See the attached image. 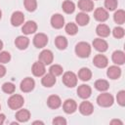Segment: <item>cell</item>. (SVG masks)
<instances>
[{"label": "cell", "instance_id": "cell-39", "mask_svg": "<svg viewBox=\"0 0 125 125\" xmlns=\"http://www.w3.org/2000/svg\"><path fill=\"white\" fill-rule=\"evenodd\" d=\"M11 60V55L9 52H6V51H3L0 53V62L2 63H7L8 62H10Z\"/></svg>", "mask_w": 125, "mask_h": 125}, {"label": "cell", "instance_id": "cell-18", "mask_svg": "<svg viewBox=\"0 0 125 125\" xmlns=\"http://www.w3.org/2000/svg\"><path fill=\"white\" fill-rule=\"evenodd\" d=\"M93 46H94V48L97 50V51H99V52H105L106 50H107V48H108V45H107V42L105 41V40H104V39H102V38H96V39H94V41H93Z\"/></svg>", "mask_w": 125, "mask_h": 125}, {"label": "cell", "instance_id": "cell-7", "mask_svg": "<svg viewBox=\"0 0 125 125\" xmlns=\"http://www.w3.org/2000/svg\"><path fill=\"white\" fill-rule=\"evenodd\" d=\"M53 60H54V56H53L52 51L50 50H43L39 54V62H41L45 65L51 64L53 62Z\"/></svg>", "mask_w": 125, "mask_h": 125}, {"label": "cell", "instance_id": "cell-32", "mask_svg": "<svg viewBox=\"0 0 125 125\" xmlns=\"http://www.w3.org/2000/svg\"><path fill=\"white\" fill-rule=\"evenodd\" d=\"M23 4L25 9L28 12H34L37 8V1L36 0H23Z\"/></svg>", "mask_w": 125, "mask_h": 125}, {"label": "cell", "instance_id": "cell-38", "mask_svg": "<svg viewBox=\"0 0 125 125\" xmlns=\"http://www.w3.org/2000/svg\"><path fill=\"white\" fill-rule=\"evenodd\" d=\"M116 100H117V103L119 104V105H121V106L125 105V91L124 90H121L117 93Z\"/></svg>", "mask_w": 125, "mask_h": 125}, {"label": "cell", "instance_id": "cell-15", "mask_svg": "<svg viewBox=\"0 0 125 125\" xmlns=\"http://www.w3.org/2000/svg\"><path fill=\"white\" fill-rule=\"evenodd\" d=\"M24 21V15L20 12V11H17V12H14L12 14V17H11V23L12 25L14 26H20Z\"/></svg>", "mask_w": 125, "mask_h": 125}, {"label": "cell", "instance_id": "cell-33", "mask_svg": "<svg viewBox=\"0 0 125 125\" xmlns=\"http://www.w3.org/2000/svg\"><path fill=\"white\" fill-rule=\"evenodd\" d=\"M64 29H65V32L68 35H75L77 33V31H78V27L74 22H68L65 25Z\"/></svg>", "mask_w": 125, "mask_h": 125}, {"label": "cell", "instance_id": "cell-6", "mask_svg": "<svg viewBox=\"0 0 125 125\" xmlns=\"http://www.w3.org/2000/svg\"><path fill=\"white\" fill-rule=\"evenodd\" d=\"M48 43V36L44 33H37L33 37V44L36 48H43Z\"/></svg>", "mask_w": 125, "mask_h": 125}, {"label": "cell", "instance_id": "cell-29", "mask_svg": "<svg viewBox=\"0 0 125 125\" xmlns=\"http://www.w3.org/2000/svg\"><path fill=\"white\" fill-rule=\"evenodd\" d=\"M113 20L118 24H123L125 22V12L124 10H117L113 15Z\"/></svg>", "mask_w": 125, "mask_h": 125}, {"label": "cell", "instance_id": "cell-44", "mask_svg": "<svg viewBox=\"0 0 125 125\" xmlns=\"http://www.w3.org/2000/svg\"><path fill=\"white\" fill-rule=\"evenodd\" d=\"M33 124H44V123H43L42 121H34Z\"/></svg>", "mask_w": 125, "mask_h": 125}, {"label": "cell", "instance_id": "cell-17", "mask_svg": "<svg viewBox=\"0 0 125 125\" xmlns=\"http://www.w3.org/2000/svg\"><path fill=\"white\" fill-rule=\"evenodd\" d=\"M47 104L50 108L56 109V108H59L62 105V100L57 95H51L47 100Z\"/></svg>", "mask_w": 125, "mask_h": 125}, {"label": "cell", "instance_id": "cell-25", "mask_svg": "<svg viewBox=\"0 0 125 125\" xmlns=\"http://www.w3.org/2000/svg\"><path fill=\"white\" fill-rule=\"evenodd\" d=\"M75 21H76V22L78 23V25L84 26V25H87V24L89 23L90 18H89V16H88L86 13H78V14L76 15Z\"/></svg>", "mask_w": 125, "mask_h": 125}, {"label": "cell", "instance_id": "cell-27", "mask_svg": "<svg viewBox=\"0 0 125 125\" xmlns=\"http://www.w3.org/2000/svg\"><path fill=\"white\" fill-rule=\"evenodd\" d=\"M78 77L82 81H88L92 78V71L88 67H82L78 71Z\"/></svg>", "mask_w": 125, "mask_h": 125}, {"label": "cell", "instance_id": "cell-45", "mask_svg": "<svg viewBox=\"0 0 125 125\" xmlns=\"http://www.w3.org/2000/svg\"><path fill=\"white\" fill-rule=\"evenodd\" d=\"M2 48H3V42L0 40V51L2 50Z\"/></svg>", "mask_w": 125, "mask_h": 125}, {"label": "cell", "instance_id": "cell-14", "mask_svg": "<svg viewBox=\"0 0 125 125\" xmlns=\"http://www.w3.org/2000/svg\"><path fill=\"white\" fill-rule=\"evenodd\" d=\"M94 18L98 21H105L108 19V13L104 8H97L94 12Z\"/></svg>", "mask_w": 125, "mask_h": 125}, {"label": "cell", "instance_id": "cell-31", "mask_svg": "<svg viewBox=\"0 0 125 125\" xmlns=\"http://www.w3.org/2000/svg\"><path fill=\"white\" fill-rule=\"evenodd\" d=\"M62 7L63 12L66 13V14H72V13L74 12V10H75V5H74V3H73L72 1H70V0H65V1H63Z\"/></svg>", "mask_w": 125, "mask_h": 125}, {"label": "cell", "instance_id": "cell-37", "mask_svg": "<svg viewBox=\"0 0 125 125\" xmlns=\"http://www.w3.org/2000/svg\"><path fill=\"white\" fill-rule=\"evenodd\" d=\"M117 0H104V7L109 11H114L117 8Z\"/></svg>", "mask_w": 125, "mask_h": 125}, {"label": "cell", "instance_id": "cell-41", "mask_svg": "<svg viewBox=\"0 0 125 125\" xmlns=\"http://www.w3.org/2000/svg\"><path fill=\"white\" fill-rule=\"evenodd\" d=\"M5 74H6V67L0 64V77H3Z\"/></svg>", "mask_w": 125, "mask_h": 125}, {"label": "cell", "instance_id": "cell-23", "mask_svg": "<svg viewBox=\"0 0 125 125\" xmlns=\"http://www.w3.org/2000/svg\"><path fill=\"white\" fill-rule=\"evenodd\" d=\"M30 118V112L27 109H20L16 113V119L19 122H26Z\"/></svg>", "mask_w": 125, "mask_h": 125}, {"label": "cell", "instance_id": "cell-8", "mask_svg": "<svg viewBox=\"0 0 125 125\" xmlns=\"http://www.w3.org/2000/svg\"><path fill=\"white\" fill-rule=\"evenodd\" d=\"M62 108H63V111L67 114H71L73 112H75V110L77 109V104L74 100L72 99H67L63 104H62Z\"/></svg>", "mask_w": 125, "mask_h": 125}, {"label": "cell", "instance_id": "cell-11", "mask_svg": "<svg viewBox=\"0 0 125 125\" xmlns=\"http://www.w3.org/2000/svg\"><path fill=\"white\" fill-rule=\"evenodd\" d=\"M51 24L54 28L60 29L64 25V18L61 14H55L51 18Z\"/></svg>", "mask_w": 125, "mask_h": 125}, {"label": "cell", "instance_id": "cell-35", "mask_svg": "<svg viewBox=\"0 0 125 125\" xmlns=\"http://www.w3.org/2000/svg\"><path fill=\"white\" fill-rule=\"evenodd\" d=\"M16 90V87L13 83L11 82H6L2 85V91L6 94H13Z\"/></svg>", "mask_w": 125, "mask_h": 125}, {"label": "cell", "instance_id": "cell-20", "mask_svg": "<svg viewBox=\"0 0 125 125\" xmlns=\"http://www.w3.org/2000/svg\"><path fill=\"white\" fill-rule=\"evenodd\" d=\"M29 44V39L26 36H18L15 40V45L20 50H24Z\"/></svg>", "mask_w": 125, "mask_h": 125}, {"label": "cell", "instance_id": "cell-1", "mask_svg": "<svg viewBox=\"0 0 125 125\" xmlns=\"http://www.w3.org/2000/svg\"><path fill=\"white\" fill-rule=\"evenodd\" d=\"M75 54L79 58H88L91 54V46L87 42H79L75 46Z\"/></svg>", "mask_w": 125, "mask_h": 125}, {"label": "cell", "instance_id": "cell-42", "mask_svg": "<svg viewBox=\"0 0 125 125\" xmlns=\"http://www.w3.org/2000/svg\"><path fill=\"white\" fill-rule=\"evenodd\" d=\"M4 121H5V114L1 113L0 114V125H2L4 123Z\"/></svg>", "mask_w": 125, "mask_h": 125}, {"label": "cell", "instance_id": "cell-16", "mask_svg": "<svg viewBox=\"0 0 125 125\" xmlns=\"http://www.w3.org/2000/svg\"><path fill=\"white\" fill-rule=\"evenodd\" d=\"M77 94L81 99H88L92 94V89L89 85L82 84L77 89Z\"/></svg>", "mask_w": 125, "mask_h": 125}, {"label": "cell", "instance_id": "cell-34", "mask_svg": "<svg viewBox=\"0 0 125 125\" xmlns=\"http://www.w3.org/2000/svg\"><path fill=\"white\" fill-rule=\"evenodd\" d=\"M49 71H50V73L53 74L54 76H59V75H61V74L62 73L63 69H62V67L60 64H53V65H51V67L49 68Z\"/></svg>", "mask_w": 125, "mask_h": 125}, {"label": "cell", "instance_id": "cell-43", "mask_svg": "<svg viewBox=\"0 0 125 125\" xmlns=\"http://www.w3.org/2000/svg\"><path fill=\"white\" fill-rule=\"evenodd\" d=\"M115 123H118V124H120V125L123 124L120 120H117V119H114V120H111V121H110V124H115Z\"/></svg>", "mask_w": 125, "mask_h": 125}, {"label": "cell", "instance_id": "cell-5", "mask_svg": "<svg viewBox=\"0 0 125 125\" xmlns=\"http://www.w3.org/2000/svg\"><path fill=\"white\" fill-rule=\"evenodd\" d=\"M21 90L23 93H28L31 92L34 89L35 86V82L31 77H25L21 82Z\"/></svg>", "mask_w": 125, "mask_h": 125}, {"label": "cell", "instance_id": "cell-9", "mask_svg": "<svg viewBox=\"0 0 125 125\" xmlns=\"http://www.w3.org/2000/svg\"><path fill=\"white\" fill-rule=\"evenodd\" d=\"M93 63H94V65H96L99 68H104L108 63V60L104 55L99 54V55H96L94 57Z\"/></svg>", "mask_w": 125, "mask_h": 125}, {"label": "cell", "instance_id": "cell-40", "mask_svg": "<svg viewBox=\"0 0 125 125\" xmlns=\"http://www.w3.org/2000/svg\"><path fill=\"white\" fill-rule=\"evenodd\" d=\"M52 123L54 125H65L66 124V120L62 116H57L56 118L53 119Z\"/></svg>", "mask_w": 125, "mask_h": 125}, {"label": "cell", "instance_id": "cell-10", "mask_svg": "<svg viewBox=\"0 0 125 125\" xmlns=\"http://www.w3.org/2000/svg\"><path fill=\"white\" fill-rule=\"evenodd\" d=\"M32 73L34 76L36 77H40V76H43L45 74V71H46V68H45V64L42 63L41 62H35L32 65Z\"/></svg>", "mask_w": 125, "mask_h": 125}, {"label": "cell", "instance_id": "cell-30", "mask_svg": "<svg viewBox=\"0 0 125 125\" xmlns=\"http://www.w3.org/2000/svg\"><path fill=\"white\" fill-rule=\"evenodd\" d=\"M95 88L98 90V91H101V92H104V91H106L108 88H109V84L106 80L104 79H99L95 82Z\"/></svg>", "mask_w": 125, "mask_h": 125}, {"label": "cell", "instance_id": "cell-24", "mask_svg": "<svg viewBox=\"0 0 125 125\" xmlns=\"http://www.w3.org/2000/svg\"><path fill=\"white\" fill-rule=\"evenodd\" d=\"M41 83L43 86L45 87H52L53 85H55L56 83V76H54L53 74L51 73H48V74H45L41 80Z\"/></svg>", "mask_w": 125, "mask_h": 125}, {"label": "cell", "instance_id": "cell-12", "mask_svg": "<svg viewBox=\"0 0 125 125\" xmlns=\"http://www.w3.org/2000/svg\"><path fill=\"white\" fill-rule=\"evenodd\" d=\"M79 111L83 115H86V116L87 115H91L93 113V111H94V106L90 102L84 101L79 105Z\"/></svg>", "mask_w": 125, "mask_h": 125}, {"label": "cell", "instance_id": "cell-28", "mask_svg": "<svg viewBox=\"0 0 125 125\" xmlns=\"http://www.w3.org/2000/svg\"><path fill=\"white\" fill-rule=\"evenodd\" d=\"M55 45L59 50H64L67 47V40L64 36L59 35L55 39Z\"/></svg>", "mask_w": 125, "mask_h": 125}, {"label": "cell", "instance_id": "cell-2", "mask_svg": "<svg viewBox=\"0 0 125 125\" xmlns=\"http://www.w3.org/2000/svg\"><path fill=\"white\" fill-rule=\"evenodd\" d=\"M24 104V100H23V97L21 96V95H12L9 100H8V105L11 109H19L21 108Z\"/></svg>", "mask_w": 125, "mask_h": 125}, {"label": "cell", "instance_id": "cell-4", "mask_svg": "<svg viewBox=\"0 0 125 125\" xmlns=\"http://www.w3.org/2000/svg\"><path fill=\"white\" fill-rule=\"evenodd\" d=\"M62 83L68 87V88H73L76 86L77 84V76L75 75L74 72L72 71H66L64 72V74L62 75Z\"/></svg>", "mask_w": 125, "mask_h": 125}, {"label": "cell", "instance_id": "cell-3", "mask_svg": "<svg viewBox=\"0 0 125 125\" xmlns=\"http://www.w3.org/2000/svg\"><path fill=\"white\" fill-rule=\"evenodd\" d=\"M113 102H114L113 97L109 93H103V94L99 95L98 98H97V104L100 106H103V107L111 106Z\"/></svg>", "mask_w": 125, "mask_h": 125}, {"label": "cell", "instance_id": "cell-13", "mask_svg": "<svg viewBox=\"0 0 125 125\" xmlns=\"http://www.w3.org/2000/svg\"><path fill=\"white\" fill-rule=\"evenodd\" d=\"M36 30H37V24H36V22L33 21H26V22L22 25V27H21L22 33H23V34H26V35L32 34V33H34Z\"/></svg>", "mask_w": 125, "mask_h": 125}, {"label": "cell", "instance_id": "cell-36", "mask_svg": "<svg viewBox=\"0 0 125 125\" xmlns=\"http://www.w3.org/2000/svg\"><path fill=\"white\" fill-rule=\"evenodd\" d=\"M112 34H113V36H114L115 38L120 39V38H123V37H124L125 31H124V29H123L122 27H120V26H116V27L113 28V30H112Z\"/></svg>", "mask_w": 125, "mask_h": 125}, {"label": "cell", "instance_id": "cell-47", "mask_svg": "<svg viewBox=\"0 0 125 125\" xmlns=\"http://www.w3.org/2000/svg\"><path fill=\"white\" fill-rule=\"evenodd\" d=\"M0 109H1V105H0Z\"/></svg>", "mask_w": 125, "mask_h": 125}, {"label": "cell", "instance_id": "cell-46", "mask_svg": "<svg viewBox=\"0 0 125 125\" xmlns=\"http://www.w3.org/2000/svg\"><path fill=\"white\" fill-rule=\"evenodd\" d=\"M1 18H2V12L0 11V20H1Z\"/></svg>", "mask_w": 125, "mask_h": 125}, {"label": "cell", "instance_id": "cell-21", "mask_svg": "<svg viewBox=\"0 0 125 125\" xmlns=\"http://www.w3.org/2000/svg\"><path fill=\"white\" fill-rule=\"evenodd\" d=\"M106 75L110 79H118L121 75V69L117 65H111L108 67L106 71Z\"/></svg>", "mask_w": 125, "mask_h": 125}, {"label": "cell", "instance_id": "cell-26", "mask_svg": "<svg viewBox=\"0 0 125 125\" xmlns=\"http://www.w3.org/2000/svg\"><path fill=\"white\" fill-rule=\"evenodd\" d=\"M96 32L99 36L101 37H107L109 34H110V29L109 27L106 25V24H104V23H101L97 26L96 28Z\"/></svg>", "mask_w": 125, "mask_h": 125}, {"label": "cell", "instance_id": "cell-19", "mask_svg": "<svg viewBox=\"0 0 125 125\" xmlns=\"http://www.w3.org/2000/svg\"><path fill=\"white\" fill-rule=\"evenodd\" d=\"M78 8L83 12H91L94 9V2L92 0H79Z\"/></svg>", "mask_w": 125, "mask_h": 125}, {"label": "cell", "instance_id": "cell-22", "mask_svg": "<svg viewBox=\"0 0 125 125\" xmlns=\"http://www.w3.org/2000/svg\"><path fill=\"white\" fill-rule=\"evenodd\" d=\"M112 62L116 64H124L125 62V54L124 52L120 51V50H117V51H114L113 54H112Z\"/></svg>", "mask_w": 125, "mask_h": 125}]
</instances>
